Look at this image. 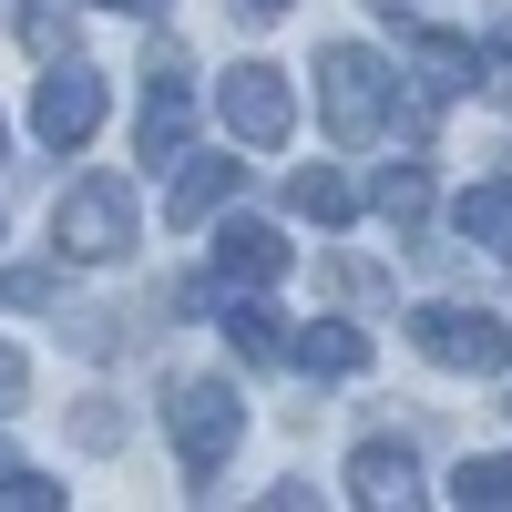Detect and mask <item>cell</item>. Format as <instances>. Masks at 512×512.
<instances>
[{
    "label": "cell",
    "mask_w": 512,
    "mask_h": 512,
    "mask_svg": "<svg viewBox=\"0 0 512 512\" xmlns=\"http://www.w3.org/2000/svg\"><path fill=\"white\" fill-rule=\"evenodd\" d=\"M226 205H236V164L226 154H195L175 175V195H164V226H216Z\"/></svg>",
    "instance_id": "10"
},
{
    "label": "cell",
    "mask_w": 512,
    "mask_h": 512,
    "mask_svg": "<svg viewBox=\"0 0 512 512\" xmlns=\"http://www.w3.org/2000/svg\"><path fill=\"white\" fill-rule=\"evenodd\" d=\"M52 502H62L52 472H0V512H52Z\"/></svg>",
    "instance_id": "19"
},
{
    "label": "cell",
    "mask_w": 512,
    "mask_h": 512,
    "mask_svg": "<svg viewBox=\"0 0 512 512\" xmlns=\"http://www.w3.org/2000/svg\"><path fill=\"white\" fill-rule=\"evenodd\" d=\"M236 11H246V21H277V11H287V0H236Z\"/></svg>",
    "instance_id": "24"
},
{
    "label": "cell",
    "mask_w": 512,
    "mask_h": 512,
    "mask_svg": "<svg viewBox=\"0 0 512 512\" xmlns=\"http://www.w3.org/2000/svg\"><path fill=\"white\" fill-rule=\"evenodd\" d=\"M349 492L379 502V512H390V502H420V451H410V441H359V451H349Z\"/></svg>",
    "instance_id": "9"
},
{
    "label": "cell",
    "mask_w": 512,
    "mask_h": 512,
    "mask_svg": "<svg viewBox=\"0 0 512 512\" xmlns=\"http://www.w3.org/2000/svg\"><path fill=\"white\" fill-rule=\"evenodd\" d=\"M318 113L338 144H369L379 123H390V62L359 52V41H328L318 52Z\"/></svg>",
    "instance_id": "4"
},
{
    "label": "cell",
    "mask_w": 512,
    "mask_h": 512,
    "mask_svg": "<svg viewBox=\"0 0 512 512\" xmlns=\"http://www.w3.org/2000/svg\"><path fill=\"white\" fill-rule=\"evenodd\" d=\"M21 41L41 62H62V41H72V0H21Z\"/></svg>",
    "instance_id": "16"
},
{
    "label": "cell",
    "mask_w": 512,
    "mask_h": 512,
    "mask_svg": "<svg viewBox=\"0 0 512 512\" xmlns=\"http://www.w3.org/2000/svg\"><path fill=\"white\" fill-rule=\"evenodd\" d=\"M0 154H11V123H0Z\"/></svg>",
    "instance_id": "25"
},
{
    "label": "cell",
    "mask_w": 512,
    "mask_h": 512,
    "mask_svg": "<svg viewBox=\"0 0 512 512\" xmlns=\"http://www.w3.org/2000/svg\"><path fill=\"white\" fill-rule=\"evenodd\" d=\"M52 246L82 256V267L134 256V185H123V175H82V185L52 205Z\"/></svg>",
    "instance_id": "3"
},
{
    "label": "cell",
    "mask_w": 512,
    "mask_h": 512,
    "mask_svg": "<svg viewBox=\"0 0 512 512\" xmlns=\"http://www.w3.org/2000/svg\"><path fill=\"white\" fill-rule=\"evenodd\" d=\"M410 349L431 359V369L502 379V369H512V318H492V308H461V297H431V308H410Z\"/></svg>",
    "instance_id": "2"
},
{
    "label": "cell",
    "mask_w": 512,
    "mask_h": 512,
    "mask_svg": "<svg viewBox=\"0 0 512 512\" xmlns=\"http://www.w3.org/2000/svg\"><path fill=\"white\" fill-rule=\"evenodd\" d=\"M226 338H236V359H256V369H277V359H297V338H287V318H277V308H256V297H226Z\"/></svg>",
    "instance_id": "12"
},
{
    "label": "cell",
    "mask_w": 512,
    "mask_h": 512,
    "mask_svg": "<svg viewBox=\"0 0 512 512\" xmlns=\"http://www.w3.org/2000/svg\"><path fill=\"white\" fill-rule=\"evenodd\" d=\"M297 369H308V379H359V369H369V328L318 318L308 338H297Z\"/></svg>",
    "instance_id": "11"
},
{
    "label": "cell",
    "mask_w": 512,
    "mask_h": 512,
    "mask_svg": "<svg viewBox=\"0 0 512 512\" xmlns=\"http://www.w3.org/2000/svg\"><path fill=\"white\" fill-rule=\"evenodd\" d=\"M287 205H297L308 226H349V216H359V185H349V175H328V164H308V175L287 185Z\"/></svg>",
    "instance_id": "14"
},
{
    "label": "cell",
    "mask_w": 512,
    "mask_h": 512,
    "mask_svg": "<svg viewBox=\"0 0 512 512\" xmlns=\"http://www.w3.org/2000/svg\"><path fill=\"white\" fill-rule=\"evenodd\" d=\"M267 277H287V236L256 226V216H226V236H216V297L226 287H267Z\"/></svg>",
    "instance_id": "8"
},
{
    "label": "cell",
    "mask_w": 512,
    "mask_h": 512,
    "mask_svg": "<svg viewBox=\"0 0 512 512\" xmlns=\"http://www.w3.org/2000/svg\"><path fill=\"white\" fill-rule=\"evenodd\" d=\"M420 205H431V175H420V164H390V175H379V216L420 226Z\"/></svg>",
    "instance_id": "17"
},
{
    "label": "cell",
    "mask_w": 512,
    "mask_h": 512,
    "mask_svg": "<svg viewBox=\"0 0 512 512\" xmlns=\"http://www.w3.org/2000/svg\"><path fill=\"white\" fill-rule=\"evenodd\" d=\"M93 11H134V21H154V11H164V0H93Z\"/></svg>",
    "instance_id": "23"
},
{
    "label": "cell",
    "mask_w": 512,
    "mask_h": 512,
    "mask_svg": "<svg viewBox=\"0 0 512 512\" xmlns=\"http://www.w3.org/2000/svg\"><path fill=\"white\" fill-rule=\"evenodd\" d=\"M21 390H31V359H21V349H0V410H21Z\"/></svg>",
    "instance_id": "22"
},
{
    "label": "cell",
    "mask_w": 512,
    "mask_h": 512,
    "mask_svg": "<svg viewBox=\"0 0 512 512\" xmlns=\"http://www.w3.org/2000/svg\"><path fill=\"white\" fill-rule=\"evenodd\" d=\"M52 297H62L52 267H0V308H52Z\"/></svg>",
    "instance_id": "18"
},
{
    "label": "cell",
    "mask_w": 512,
    "mask_h": 512,
    "mask_svg": "<svg viewBox=\"0 0 512 512\" xmlns=\"http://www.w3.org/2000/svg\"><path fill=\"white\" fill-rule=\"evenodd\" d=\"M185 134H195V82H185V72H154V93H144V113H134V154H144V164H175Z\"/></svg>",
    "instance_id": "7"
},
{
    "label": "cell",
    "mask_w": 512,
    "mask_h": 512,
    "mask_svg": "<svg viewBox=\"0 0 512 512\" xmlns=\"http://www.w3.org/2000/svg\"><path fill=\"white\" fill-rule=\"evenodd\" d=\"M451 226L472 236V246H492V256H512V175L502 185H472V195L451 205Z\"/></svg>",
    "instance_id": "13"
},
{
    "label": "cell",
    "mask_w": 512,
    "mask_h": 512,
    "mask_svg": "<svg viewBox=\"0 0 512 512\" xmlns=\"http://www.w3.org/2000/svg\"><path fill=\"white\" fill-rule=\"evenodd\" d=\"M164 431H175L185 482H216L226 451L246 441V400L226 390V379H175V390H164Z\"/></svg>",
    "instance_id": "1"
},
{
    "label": "cell",
    "mask_w": 512,
    "mask_h": 512,
    "mask_svg": "<svg viewBox=\"0 0 512 512\" xmlns=\"http://www.w3.org/2000/svg\"><path fill=\"white\" fill-rule=\"evenodd\" d=\"M482 82H492V103H512V21L492 31V52H482Z\"/></svg>",
    "instance_id": "20"
},
{
    "label": "cell",
    "mask_w": 512,
    "mask_h": 512,
    "mask_svg": "<svg viewBox=\"0 0 512 512\" xmlns=\"http://www.w3.org/2000/svg\"><path fill=\"white\" fill-rule=\"evenodd\" d=\"M451 502H461V512H512V451L461 461V472H451Z\"/></svg>",
    "instance_id": "15"
},
{
    "label": "cell",
    "mask_w": 512,
    "mask_h": 512,
    "mask_svg": "<svg viewBox=\"0 0 512 512\" xmlns=\"http://www.w3.org/2000/svg\"><path fill=\"white\" fill-rule=\"evenodd\" d=\"M31 134L52 144V154H82V144L103 134V72L52 62V72H41V93H31Z\"/></svg>",
    "instance_id": "6"
},
{
    "label": "cell",
    "mask_w": 512,
    "mask_h": 512,
    "mask_svg": "<svg viewBox=\"0 0 512 512\" xmlns=\"http://www.w3.org/2000/svg\"><path fill=\"white\" fill-rule=\"evenodd\" d=\"M216 113H226V134H236V144H256V154L297 134V93H287V72H277V62H226Z\"/></svg>",
    "instance_id": "5"
},
{
    "label": "cell",
    "mask_w": 512,
    "mask_h": 512,
    "mask_svg": "<svg viewBox=\"0 0 512 512\" xmlns=\"http://www.w3.org/2000/svg\"><path fill=\"white\" fill-rule=\"evenodd\" d=\"M123 441V420H113V400H82V451H113Z\"/></svg>",
    "instance_id": "21"
}]
</instances>
